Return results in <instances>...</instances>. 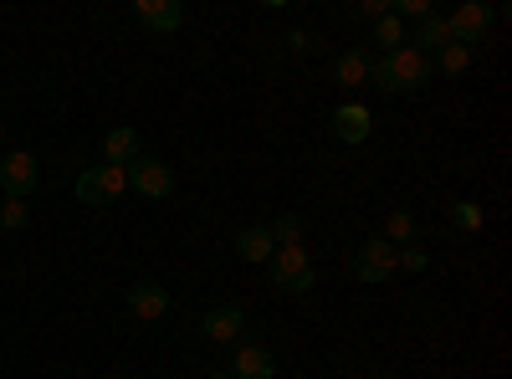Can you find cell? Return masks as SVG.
Masks as SVG:
<instances>
[{
	"label": "cell",
	"mask_w": 512,
	"mask_h": 379,
	"mask_svg": "<svg viewBox=\"0 0 512 379\" xmlns=\"http://www.w3.org/2000/svg\"><path fill=\"white\" fill-rule=\"evenodd\" d=\"M267 231H272L277 246H303V216H277Z\"/></svg>",
	"instance_id": "ffe728a7"
},
{
	"label": "cell",
	"mask_w": 512,
	"mask_h": 379,
	"mask_svg": "<svg viewBox=\"0 0 512 379\" xmlns=\"http://www.w3.org/2000/svg\"><path fill=\"white\" fill-rule=\"evenodd\" d=\"M128 308H134V318H144V323H154V318H164L169 313V287H159V282H134L128 287Z\"/></svg>",
	"instance_id": "8fae6325"
},
{
	"label": "cell",
	"mask_w": 512,
	"mask_h": 379,
	"mask_svg": "<svg viewBox=\"0 0 512 379\" xmlns=\"http://www.w3.org/2000/svg\"><path fill=\"white\" fill-rule=\"evenodd\" d=\"M431 77H436L431 57H420L415 47H400V52H384V57L374 62L369 88H379V93H420Z\"/></svg>",
	"instance_id": "6da1fadb"
},
{
	"label": "cell",
	"mask_w": 512,
	"mask_h": 379,
	"mask_svg": "<svg viewBox=\"0 0 512 379\" xmlns=\"http://www.w3.org/2000/svg\"><path fill=\"white\" fill-rule=\"evenodd\" d=\"M241 328H246V313H241L236 303H221V308H210V313L200 318V333H205L210 344H236Z\"/></svg>",
	"instance_id": "ba28073f"
},
{
	"label": "cell",
	"mask_w": 512,
	"mask_h": 379,
	"mask_svg": "<svg viewBox=\"0 0 512 379\" xmlns=\"http://www.w3.org/2000/svg\"><path fill=\"white\" fill-rule=\"evenodd\" d=\"M272 251H277V241H272L267 226H246V231H236V257H241V262H267Z\"/></svg>",
	"instance_id": "2e32d148"
},
{
	"label": "cell",
	"mask_w": 512,
	"mask_h": 379,
	"mask_svg": "<svg viewBox=\"0 0 512 379\" xmlns=\"http://www.w3.org/2000/svg\"><path fill=\"white\" fill-rule=\"evenodd\" d=\"M431 67H441L446 77H461L466 67H472V47H456V41H451V47H441V52L431 57Z\"/></svg>",
	"instance_id": "d6986e66"
},
{
	"label": "cell",
	"mask_w": 512,
	"mask_h": 379,
	"mask_svg": "<svg viewBox=\"0 0 512 379\" xmlns=\"http://www.w3.org/2000/svg\"><path fill=\"white\" fill-rule=\"evenodd\" d=\"M267 272H272V287H282V292H308L318 282V267L303 246H277L267 257Z\"/></svg>",
	"instance_id": "7a4b0ae2"
},
{
	"label": "cell",
	"mask_w": 512,
	"mask_h": 379,
	"mask_svg": "<svg viewBox=\"0 0 512 379\" xmlns=\"http://www.w3.org/2000/svg\"><path fill=\"white\" fill-rule=\"evenodd\" d=\"M123 190H128V175L118 170V164H93V170L77 175V200L82 205H113Z\"/></svg>",
	"instance_id": "277c9868"
},
{
	"label": "cell",
	"mask_w": 512,
	"mask_h": 379,
	"mask_svg": "<svg viewBox=\"0 0 512 379\" xmlns=\"http://www.w3.org/2000/svg\"><path fill=\"white\" fill-rule=\"evenodd\" d=\"M134 16L149 31H180L185 26V6H180V0H134Z\"/></svg>",
	"instance_id": "30bf717a"
},
{
	"label": "cell",
	"mask_w": 512,
	"mask_h": 379,
	"mask_svg": "<svg viewBox=\"0 0 512 379\" xmlns=\"http://www.w3.org/2000/svg\"><path fill=\"white\" fill-rule=\"evenodd\" d=\"M123 175H128V190L144 195V200H164L169 190H175V170L154 154H139L134 164H123Z\"/></svg>",
	"instance_id": "3957f363"
},
{
	"label": "cell",
	"mask_w": 512,
	"mask_h": 379,
	"mask_svg": "<svg viewBox=\"0 0 512 379\" xmlns=\"http://www.w3.org/2000/svg\"><path fill=\"white\" fill-rule=\"evenodd\" d=\"M492 6H482V0H466V6H456L451 16H446V26H451V41L456 47H472L477 52V41L492 31Z\"/></svg>",
	"instance_id": "8992f818"
},
{
	"label": "cell",
	"mask_w": 512,
	"mask_h": 379,
	"mask_svg": "<svg viewBox=\"0 0 512 379\" xmlns=\"http://www.w3.org/2000/svg\"><path fill=\"white\" fill-rule=\"evenodd\" d=\"M451 221H456L461 231H482V205H477V200H456V205H451Z\"/></svg>",
	"instance_id": "44dd1931"
},
{
	"label": "cell",
	"mask_w": 512,
	"mask_h": 379,
	"mask_svg": "<svg viewBox=\"0 0 512 379\" xmlns=\"http://www.w3.org/2000/svg\"><path fill=\"white\" fill-rule=\"evenodd\" d=\"M400 246H390L384 236H369L364 246H359V257H354V272H359V282H369V287H379V282H390L400 267Z\"/></svg>",
	"instance_id": "5b68a950"
},
{
	"label": "cell",
	"mask_w": 512,
	"mask_h": 379,
	"mask_svg": "<svg viewBox=\"0 0 512 379\" xmlns=\"http://www.w3.org/2000/svg\"><path fill=\"white\" fill-rule=\"evenodd\" d=\"M287 47H292V52H308V47H313V31H303V26L287 31Z\"/></svg>",
	"instance_id": "484cf974"
},
{
	"label": "cell",
	"mask_w": 512,
	"mask_h": 379,
	"mask_svg": "<svg viewBox=\"0 0 512 379\" xmlns=\"http://www.w3.org/2000/svg\"><path fill=\"white\" fill-rule=\"evenodd\" d=\"M0 226H6V231H21V226H26V200H16V195L0 200Z\"/></svg>",
	"instance_id": "603a6c76"
},
{
	"label": "cell",
	"mask_w": 512,
	"mask_h": 379,
	"mask_svg": "<svg viewBox=\"0 0 512 379\" xmlns=\"http://www.w3.org/2000/svg\"><path fill=\"white\" fill-rule=\"evenodd\" d=\"M415 216H410V210H390V221H384V241H390V246H415Z\"/></svg>",
	"instance_id": "ac0fdd59"
},
{
	"label": "cell",
	"mask_w": 512,
	"mask_h": 379,
	"mask_svg": "<svg viewBox=\"0 0 512 379\" xmlns=\"http://www.w3.org/2000/svg\"><path fill=\"white\" fill-rule=\"evenodd\" d=\"M369 77H374V57L364 47H349V52L333 57V82L338 88H369Z\"/></svg>",
	"instance_id": "9c48e42d"
},
{
	"label": "cell",
	"mask_w": 512,
	"mask_h": 379,
	"mask_svg": "<svg viewBox=\"0 0 512 379\" xmlns=\"http://www.w3.org/2000/svg\"><path fill=\"white\" fill-rule=\"evenodd\" d=\"M410 41H415V52L420 57H436L441 47H451V26H446V16H425V21H415V31H410Z\"/></svg>",
	"instance_id": "9a60e30c"
},
{
	"label": "cell",
	"mask_w": 512,
	"mask_h": 379,
	"mask_svg": "<svg viewBox=\"0 0 512 379\" xmlns=\"http://www.w3.org/2000/svg\"><path fill=\"white\" fill-rule=\"evenodd\" d=\"M369 129H374V118H369V108H364V103H344V108H333V134L344 139V144H364V139H369Z\"/></svg>",
	"instance_id": "4fadbf2b"
},
{
	"label": "cell",
	"mask_w": 512,
	"mask_h": 379,
	"mask_svg": "<svg viewBox=\"0 0 512 379\" xmlns=\"http://www.w3.org/2000/svg\"><path fill=\"white\" fill-rule=\"evenodd\" d=\"M374 41L384 52H400V47H410V31H405V21H395V16H379L374 21Z\"/></svg>",
	"instance_id": "e0dca14e"
},
{
	"label": "cell",
	"mask_w": 512,
	"mask_h": 379,
	"mask_svg": "<svg viewBox=\"0 0 512 379\" xmlns=\"http://www.w3.org/2000/svg\"><path fill=\"white\" fill-rule=\"evenodd\" d=\"M395 267H405V272H425V267H431V257H425L420 246H400V262H395Z\"/></svg>",
	"instance_id": "cb8c5ba5"
},
{
	"label": "cell",
	"mask_w": 512,
	"mask_h": 379,
	"mask_svg": "<svg viewBox=\"0 0 512 379\" xmlns=\"http://www.w3.org/2000/svg\"><path fill=\"white\" fill-rule=\"evenodd\" d=\"M36 180H41V164L31 154H6V159H0V190H6V195L26 200L36 190Z\"/></svg>",
	"instance_id": "52a82bcc"
},
{
	"label": "cell",
	"mask_w": 512,
	"mask_h": 379,
	"mask_svg": "<svg viewBox=\"0 0 512 379\" xmlns=\"http://www.w3.org/2000/svg\"><path fill=\"white\" fill-rule=\"evenodd\" d=\"M236 379H277V354L267 344H236Z\"/></svg>",
	"instance_id": "7c38bea8"
},
{
	"label": "cell",
	"mask_w": 512,
	"mask_h": 379,
	"mask_svg": "<svg viewBox=\"0 0 512 379\" xmlns=\"http://www.w3.org/2000/svg\"><path fill=\"white\" fill-rule=\"evenodd\" d=\"M390 16L395 21H425L431 16V0H390Z\"/></svg>",
	"instance_id": "7402d4cb"
},
{
	"label": "cell",
	"mask_w": 512,
	"mask_h": 379,
	"mask_svg": "<svg viewBox=\"0 0 512 379\" xmlns=\"http://www.w3.org/2000/svg\"><path fill=\"white\" fill-rule=\"evenodd\" d=\"M359 16H364V21H379V16H390V0H359Z\"/></svg>",
	"instance_id": "d4e9b609"
},
{
	"label": "cell",
	"mask_w": 512,
	"mask_h": 379,
	"mask_svg": "<svg viewBox=\"0 0 512 379\" xmlns=\"http://www.w3.org/2000/svg\"><path fill=\"white\" fill-rule=\"evenodd\" d=\"M144 154V139H139V129H128V123H118V129H108V139H103V159L108 164H134Z\"/></svg>",
	"instance_id": "5bb4252c"
}]
</instances>
